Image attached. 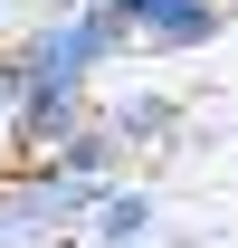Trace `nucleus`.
<instances>
[{
	"mask_svg": "<svg viewBox=\"0 0 238 248\" xmlns=\"http://www.w3.org/2000/svg\"><path fill=\"white\" fill-rule=\"evenodd\" d=\"M95 10L143 58H191V48H209V38L229 29V0H95Z\"/></svg>",
	"mask_w": 238,
	"mask_h": 248,
	"instance_id": "nucleus-3",
	"label": "nucleus"
},
{
	"mask_svg": "<svg viewBox=\"0 0 238 248\" xmlns=\"http://www.w3.org/2000/svg\"><path fill=\"white\" fill-rule=\"evenodd\" d=\"M0 19H10V0H0Z\"/></svg>",
	"mask_w": 238,
	"mask_h": 248,
	"instance_id": "nucleus-7",
	"label": "nucleus"
},
{
	"mask_svg": "<svg viewBox=\"0 0 238 248\" xmlns=\"http://www.w3.org/2000/svg\"><path fill=\"white\" fill-rule=\"evenodd\" d=\"M152 229H162V201H152V182H105L86 201V219H76V248H152Z\"/></svg>",
	"mask_w": 238,
	"mask_h": 248,
	"instance_id": "nucleus-5",
	"label": "nucleus"
},
{
	"mask_svg": "<svg viewBox=\"0 0 238 248\" xmlns=\"http://www.w3.org/2000/svg\"><path fill=\"white\" fill-rule=\"evenodd\" d=\"M95 182H67L48 162H0V248H76Z\"/></svg>",
	"mask_w": 238,
	"mask_h": 248,
	"instance_id": "nucleus-2",
	"label": "nucleus"
},
{
	"mask_svg": "<svg viewBox=\"0 0 238 248\" xmlns=\"http://www.w3.org/2000/svg\"><path fill=\"white\" fill-rule=\"evenodd\" d=\"M0 134H10V48H0Z\"/></svg>",
	"mask_w": 238,
	"mask_h": 248,
	"instance_id": "nucleus-6",
	"label": "nucleus"
},
{
	"mask_svg": "<svg viewBox=\"0 0 238 248\" xmlns=\"http://www.w3.org/2000/svg\"><path fill=\"white\" fill-rule=\"evenodd\" d=\"M134 58V38L95 10V0H48L29 29H19V48H10V67L19 77H48V86H76V95H105V77Z\"/></svg>",
	"mask_w": 238,
	"mask_h": 248,
	"instance_id": "nucleus-1",
	"label": "nucleus"
},
{
	"mask_svg": "<svg viewBox=\"0 0 238 248\" xmlns=\"http://www.w3.org/2000/svg\"><path fill=\"white\" fill-rule=\"evenodd\" d=\"M95 124L115 134V153H162V143H181V95L172 86H105L95 95Z\"/></svg>",
	"mask_w": 238,
	"mask_h": 248,
	"instance_id": "nucleus-4",
	"label": "nucleus"
}]
</instances>
